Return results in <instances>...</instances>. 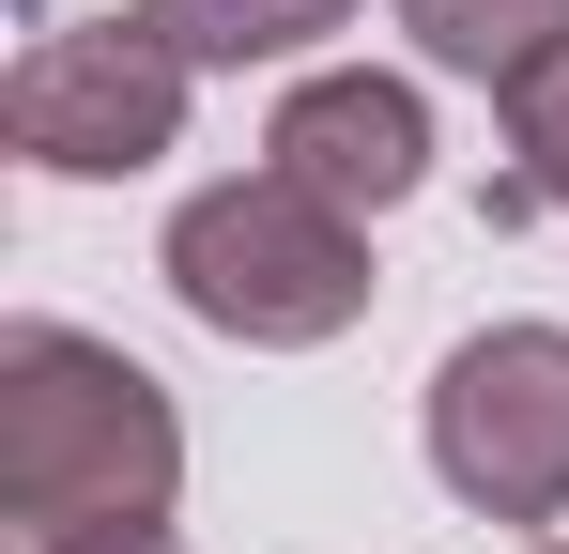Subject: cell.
Masks as SVG:
<instances>
[{
  "label": "cell",
  "instance_id": "obj_1",
  "mask_svg": "<svg viewBox=\"0 0 569 554\" xmlns=\"http://www.w3.org/2000/svg\"><path fill=\"white\" fill-rule=\"evenodd\" d=\"M170 493H186V416L123 339H78V324H16L0 339V524L31 554L154 540Z\"/></svg>",
  "mask_w": 569,
  "mask_h": 554
},
{
  "label": "cell",
  "instance_id": "obj_2",
  "mask_svg": "<svg viewBox=\"0 0 569 554\" xmlns=\"http://www.w3.org/2000/svg\"><path fill=\"white\" fill-rule=\"evenodd\" d=\"M170 293L247 355H323L339 324H370V216L292 170H231L170 216Z\"/></svg>",
  "mask_w": 569,
  "mask_h": 554
},
{
  "label": "cell",
  "instance_id": "obj_3",
  "mask_svg": "<svg viewBox=\"0 0 569 554\" xmlns=\"http://www.w3.org/2000/svg\"><path fill=\"white\" fill-rule=\"evenodd\" d=\"M186 92H200V62L123 0L93 31H31V62L0 78V139L31 170H62V185H123V170H154L186 139Z\"/></svg>",
  "mask_w": 569,
  "mask_h": 554
},
{
  "label": "cell",
  "instance_id": "obj_4",
  "mask_svg": "<svg viewBox=\"0 0 569 554\" xmlns=\"http://www.w3.org/2000/svg\"><path fill=\"white\" fill-rule=\"evenodd\" d=\"M431 477L477 524H569V324H477L431 369Z\"/></svg>",
  "mask_w": 569,
  "mask_h": 554
},
{
  "label": "cell",
  "instance_id": "obj_5",
  "mask_svg": "<svg viewBox=\"0 0 569 554\" xmlns=\"http://www.w3.org/2000/svg\"><path fill=\"white\" fill-rule=\"evenodd\" d=\"M262 170L323 185L339 216H385V200H416V185H431V92L385 78V62H323V78H292V92H278Z\"/></svg>",
  "mask_w": 569,
  "mask_h": 554
},
{
  "label": "cell",
  "instance_id": "obj_6",
  "mask_svg": "<svg viewBox=\"0 0 569 554\" xmlns=\"http://www.w3.org/2000/svg\"><path fill=\"white\" fill-rule=\"evenodd\" d=\"M447 78H477V92H508V78H539L569 47V0H385Z\"/></svg>",
  "mask_w": 569,
  "mask_h": 554
},
{
  "label": "cell",
  "instance_id": "obj_7",
  "mask_svg": "<svg viewBox=\"0 0 569 554\" xmlns=\"http://www.w3.org/2000/svg\"><path fill=\"white\" fill-rule=\"evenodd\" d=\"M139 16L186 47L200 78H247V62H292V47L355 31V0H139Z\"/></svg>",
  "mask_w": 569,
  "mask_h": 554
},
{
  "label": "cell",
  "instance_id": "obj_8",
  "mask_svg": "<svg viewBox=\"0 0 569 554\" xmlns=\"http://www.w3.org/2000/svg\"><path fill=\"white\" fill-rule=\"evenodd\" d=\"M492 108H508V185H492V216H569V47L539 78H508Z\"/></svg>",
  "mask_w": 569,
  "mask_h": 554
},
{
  "label": "cell",
  "instance_id": "obj_9",
  "mask_svg": "<svg viewBox=\"0 0 569 554\" xmlns=\"http://www.w3.org/2000/svg\"><path fill=\"white\" fill-rule=\"evenodd\" d=\"M62 554H186V540H170V524H154V540H62Z\"/></svg>",
  "mask_w": 569,
  "mask_h": 554
},
{
  "label": "cell",
  "instance_id": "obj_10",
  "mask_svg": "<svg viewBox=\"0 0 569 554\" xmlns=\"http://www.w3.org/2000/svg\"><path fill=\"white\" fill-rule=\"evenodd\" d=\"M539 554H569V540H539Z\"/></svg>",
  "mask_w": 569,
  "mask_h": 554
}]
</instances>
